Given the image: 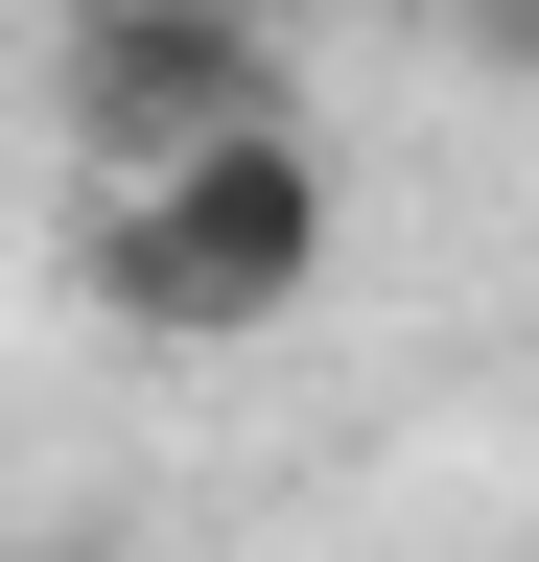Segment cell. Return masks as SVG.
<instances>
[{
    "label": "cell",
    "mask_w": 539,
    "mask_h": 562,
    "mask_svg": "<svg viewBox=\"0 0 539 562\" xmlns=\"http://www.w3.org/2000/svg\"><path fill=\"white\" fill-rule=\"evenodd\" d=\"M235 117H305L282 70V0H47V140L117 188V165H188Z\"/></svg>",
    "instance_id": "obj_2"
},
{
    "label": "cell",
    "mask_w": 539,
    "mask_h": 562,
    "mask_svg": "<svg viewBox=\"0 0 539 562\" xmlns=\"http://www.w3.org/2000/svg\"><path fill=\"white\" fill-rule=\"evenodd\" d=\"M71 305L117 351H258L328 305V140L305 117H235L188 140V165H117L94 235H71Z\"/></svg>",
    "instance_id": "obj_1"
},
{
    "label": "cell",
    "mask_w": 539,
    "mask_h": 562,
    "mask_svg": "<svg viewBox=\"0 0 539 562\" xmlns=\"http://www.w3.org/2000/svg\"><path fill=\"white\" fill-rule=\"evenodd\" d=\"M0 562H142V539H0Z\"/></svg>",
    "instance_id": "obj_4"
},
{
    "label": "cell",
    "mask_w": 539,
    "mask_h": 562,
    "mask_svg": "<svg viewBox=\"0 0 539 562\" xmlns=\"http://www.w3.org/2000/svg\"><path fill=\"white\" fill-rule=\"evenodd\" d=\"M398 24H423V47H469L493 94H539V0H398Z\"/></svg>",
    "instance_id": "obj_3"
}]
</instances>
